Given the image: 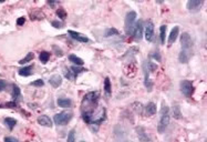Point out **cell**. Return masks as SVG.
<instances>
[{
	"label": "cell",
	"mask_w": 207,
	"mask_h": 142,
	"mask_svg": "<svg viewBox=\"0 0 207 142\" xmlns=\"http://www.w3.org/2000/svg\"><path fill=\"white\" fill-rule=\"evenodd\" d=\"M99 99H100V93L97 91L89 92L83 98L81 103V115L83 120L88 124L98 126L106 119L105 109L101 106L100 110H98Z\"/></svg>",
	"instance_id": "1"
},
{
	"label": "cell",
	"mask_w": 207,
	"mask_h": 142,
	"mask_svg": "<svg viewBox=\"0 0 207 142\" xmlns=\"http://www.w3.org/2000/svg\"><path fill=\"white\" fill-rule=\"evenodd\" d=\"M161 120L158 122V126H157V131L158 133H163L166 128H167L168 123H169V110H168V106H163L161 108Z\"/></svg>",
	"instance_id": "2"
},
{
	"label": "cell",
	"mask_w": 207,
	"mask_h": 142,
	"mask_svg": "<svg viewBox=\"0 0 207 142\" xmlns=\"http://www.w3.org/2000/svg\"><path fill=\"white\" fill-rule=\"evenodd\" d=\"M135 20H136V12L135 11H130L126 15V17H125V32H126V35L131 36L133 33Z\"/></svg>",
	"instance_id": "3"
},
{
	"label": "cell",
	"mask_w": 207,
	"mask_h": 142,
	"mask_svg": "<svg viewBox=\"0 0 207 142\" xmlns=\"http://www.w3.org/2000/svg\"><path fill=\"white\" fill-rule=\"evenodd\" d=\"M71 119H72V113L68 112V111H64V112L55 115L53 120H55V124H58V126H66V124L70 122Z\"/></svg>",
	"instance_id": "4"
},
{
	"label": "cell",
	"mask_w": 207,
	"mask_h": 142,
	"mask_svg": "<svg viewBox=\"0 0 207 142\" xmlns=\"http://www.w3.org/2000/svg\"><path fill=\"white\" fill-rule=\"evenodd\" d=\"M194 86H193V83L192 81L189 80H184L180 82V91H182V93H183L186 98H191L193 93H194Z\"/></svg>",
	"instance_id": "5"
},
{
	"label": "cell",
	"mask_w": 207,
	"mask_h": 142,
	"mask_svg": "<svg viewBox=\"0 0 207 142\" xmlns=\"http://www.w3.org/2000/svg\"><path fill=\"white\" fill-rule=\"evenodd\" d=\"M193 39L189 36V33L187 32H184L183 35L180 36V44H182V48L184 50H189L192 47H193Z\"/></svg>",
	"instance_id": "6"
},
{
	"label": "cell",
	"mask_w": 207,
	"mask_h": 142,
	"mask_svg": "<svg viewBox=\"0 0 207 142\" xmlns=\"http://www.w3.org/2000/svg\"><path fill=\"white\" fill-rule=\"evenodd\" d=\"M132 35L135 40H140L142 38V36H143V21L142 20H138L135 24Z\"/></svg>",
	"instance_id": "7"
},
{
	"label": "cell",
	"mask_w": 207,
	"mask_h": 142,
	"mask_svg": "<svg viewBox=\"0 0 207 142\" xmlns=\"http://www.w3.org/2000/svg\"><path fill=\"white\" fill-rule=\"evenodd\" d=\"M154 38V24L152 21H147L146 22V27H145V39L147 41H152Z\"/></svg>",
	"instance_id": "8"
},
{
	"label": "cell",
	"mask_w": 207,
	"mask_h": 142,
	"mask_svg": "<svg viewBox=\"0 0 207 142\" xmlns=\"http://www.w3.org/2000/svg\"><path fill=\"white\" fill-rule=\"evenodd\" d=\"M68 35H70L72 39L80 41V42H89V38H86L85 36L80 33V32L73 31V30H68Z\"/></svg>",
	"instance_id": "9"
},
{
	"label": "cell",
	"mask_w": 207,
	"mask_h": 142,
	"mask_svg": "<svg viewBox=\"0 0 207 142\" xmlns=\"http://www.w3.org/2000/svg\"><path fill=\"white\" fill-rule=\"evenodd\" d=\"M136 132H137V137H138V139H140L142 142H150V137L147 135V133H146V131H145L144 128L137 126Z\"/></svg>",
	"instance_id": "10"
},
{
	"label": "cell",
	"mask_w": 207,
	"mask_h": 142,
	"mask_svg": "<svg viewBox=\"0 0 207 142\" xmlns=\"http://www.w3.org/2000/svg\"><path fill=\"white\" fill-rule=\"evenodd\" d=\"M204 2L202 0H189L187 2V8L188 10H191V11H194V10H198L200 7H202V4Z\"/></svg>",
	"instance_id": "11"
},
{
	"label": "cell",
	"mask_w": 207,
	"mask_h": 142,
	"mask_svg": "<svg viewBox=\"0 0 207 142\" xmlns=\"http://www.w3.org/2000/svg\"><path fill=\"white\" fill-rule=\"evenodd\" d=\"M178 32H180V28L178 27H174L172 29V31L169 32V36H168V46H172L175 40L177 39V36H178Z\"/></svg>",
	"instance_id": "12"
},
{
	"label": "cell",
	"mask_w": 207,
	"mask_h": 142,
	"mask_svg": "<svg viewBox=\"0 0 207 142\" xmlns=\"http://www.w3.org/2000/svg\"><path fill=\"white\" fill-rule=\"evenodd\" d=\"M38 123L42 126H48V128H51V126H52V121H51V119L46 115H40L39 118H38Z\"/></svg>",
	"instance_id": "13"
},
{
	"label": "cell",
	"mask_w": 207,
	"mask_h": 142,
	"mask_svg": "<svg viewBox=\"0 0 207 142\" xmlns=\"http://www.w3.org/2000/svg\"><path fill=\"white\" fill-rule=\"evenodd\" d=\"M49 82H50V84L53 88H59L60 86H61V83H62V78H61L59 75H53L50 78Z\"/></svg>",
	"instance_id": "14"
},
{
	"label": "cell",
	"mask_w": 207,
	"mask_h": 142,
	"mask_svg": "<svg viewBox=\"0 0 207 142\" xmlns=\"http://www.w3.org/2000/svg\"><path fill=\"white\" fill-rule=\"evenodd\" d=\"M32 69H33V66H27V67H24L18 70V73L22 77H29V75H32Z\"/></svg>",
	"instance_id": "15"
},
{
	"label": "cell",
	"mask_w": 207,
	"mask_h": 142,
	"mask_svg": "<svg viewBox=\"0 0 207 142\" xmlns=\"http://www.w3.org/2000/svg\"><path fill=\"white\" fill-rule=\"evenodd\" d=\"M145 111H146V115H155L157 111L156 104L154 102H149L147 103V106H145Z\"/></svg>",
	"instance_id": "16"
},
{
	"label": "cell",
	"mask_w": 207,
	"mask_h": 142,
	"mask_svg": "<svg viewBox=\"0 0 207 142\" xmlns=\"http://www.w3.org/2000/svg\"><path fill=\"white\" fill-rule=\"evenodd\" d=\"M189 59V51L188 50H182L178 55V60H180V63H186Z\"/></svg>",
	"instance_id": "17"
},
{
	"label": "cell",
	"mask_w": 207,
	"mask_h": 142,
	"mask_svg": "<svg viewBox=\"0 0 207 142\" xmlns=\"http://www.w3.org/2000/svg\"><path fill=\"white\" fill-rule=\"evenodd\" d=\"M57 103H58V106H61V108H69V106H71V104H72L70 99H66V98L58 99Z\"/></svg>",
	"instance_id": "18"
},
{
	"label": "cell",
	"mask_w": 207,
	"mask_h": 142,
	"mask_svg": "<svg viewBox=\"0 0 207 142\" xmlns=\"http://www.w3.org/2000/svg\"><path fill=\"white\" fill-rule=\"evenodd\" d=\"M4 124H6V126L8 128L9 130H12L15 126H16L17 124V120L16 119H13V118H6L4 119Z\"/></svg>",
	"instance_id": "19"
},
{
	"label": "cell",
	"mask_w": 207,
	"mask_h": 142,
	"mask_svg": "<svg viewBox=\"0 0 207 142\" xmlns=\"http://www.w3.org/2000/svg\"><path fill=\"white\" fill-rule=\"evenodd\" d=\"M111 90H112L111 81H110L109 78H105V79H104V91H105V95H108V97L111 95Z\"/></svg>",
	"instance_id": "20"
},
{
	"label": "cell",
	"mask_w": 207,
	"mask_h": 142,
	"mask_svg": "<svg viewBox=\"0 0 207 142\" xmlns=\"http://www.w3.org/2000/svg\"><path fill=\"white\" fill-rule=\"evenodd\" d=\"M69 60H70L71 62L74 63V64H77V66H82L83 63H84L81 58H79V57H77V55H69Z\"/></svg>",
	"instance_id": "21"
},
{
	"label": "cell",
	"mask_w": 207,
	"mask_h": 142,
	"mask_svg": "<svg viewBox=\"0 0 207 142\" xmlns=\"http://www.w3.org/2000/svg\"><path fill=\"white\" fill-rule=\"evenodd\" d=\"M39 59L42 63H47L50 59V53L48 51H42L39 55Z\"/></svg>",
	"instance_id": "22"
},
{
	"label": "cell",
	"mask_w": 207,
	"mask_h": 142,
	"mask_svg": "<svg viewBox=\"0 0 207 142\" xmlns=\"http://www.w3.org/2000/svg\"><path fill=\"white\" fill-rule=\"evenodd\" d=\"M160 38H161V42L165 44V38H166V26L165 24H163L160 28Z\"/></svg>",
	"instance_id": "23"
},
{
	"label": "cell",
	"mask_w": 207,
	"mask_h": 142,
	"mask_svg": "<svg viewBox=\"0 0 207 142\" xmlns=\"http://www.w3.org/2000/svg\"><path fill=\"white\" fill-rule=\"evenodd\" d=\"M12 97L15 100L20 97V88L17 84H12Z\"/></svg>",
	"instance_id": "24"
},
{
	"label": "cell",
	"mask_w": 207,
	"mask_h": 142,
	"mask_svg": "<svg viewBox=\"0 0 207 142\" xmlns=\"http://www.w3.org/2000/svg\"><path fill=\"white\" fill-rule=\"evenodd\" d=\"M33 58H35V55H33L32 52H29V53H28V55L24 57V59L20 60L19 63H20V64H24V63H26V62H29V61H30V60H32Z\"/></svg>",
	"instance_id": "25"
},
{
	"label": "cell",
	"mask_w": 207,
	"mask_h": 142,
	"mask_svg": "<svg viewBox=\"0 0 207 142\" xmlns=\"http://www.w3.org/2000/svg\"><path fill=\"white\" fill-rule=\"evenodd\" d=\"M173 112H174V117H175L176 119L182 118V112H180V106H174V108H173Z\"/></svg>",
	"instance_id": "26"
},
{
	"label": "cell",
	"mask_w": 207,
	"mask_h": 142,
	"mask_svg": "<svg viewBox=\"0 0 207 142\" xmlns=\"http://www.w3.org/2000/svg\"><path fill=\"white\" fill-rule=\"evenodd\" d=\"M57 16H58L59 18H61V19H66V10H64L63 8H59L58 10H57Z\"/></svg>",
	"instance_id": "27"
},
{
	"label": "cell",
	"mask_w": 207,
	"mask_h": 142,
	"mask_svg": "<svg viewBox=\"0 0 207 142\" xmlns=\"http://www.w3.org/2000/svg\"><path fill=\"white\" fill-rule=\"evenodd\" d=\"M119 35V31H117L115 28H109L108 31L105 32V37H111V36H115Z\"/></svg>",
	"instance_id": "28"
},
{
	"label": "cell",
	"mask_w": 207,
	"mask_h": 142,
	"mask_svg": "<svg viewBox=\"0 0 207 142\" xmlns=\"http://www.w3.org/2000/svg\"><path fill=\"white\" fill-rule=\"evenodd\" d=\"M70 70L72 71V73L77 77V75L80 73V72H82V71H85V69H83V68H80V67H71Z\"/></svg>",
	"instance_id": "29"
},
{
	"label": "cell",
	"mask_w": 207,
	"mask_h": 142,
	"mask_svg": "<svg viewBox=\"0 0 207 142\" xmlns=\"http://www.w3.org/2000/svg\"><path fill=\"white\" fill-rule=\"evenodd\" d=\"M75 131L71 130L68 134V142H75Z\"/></svg>",
	"instance_id": "30"
},
{
	"label": "cell",
	"mask_w": 207,
	"mask_h": 142,
	"mask_svg": "<svg viewBox=\"0 0 207 142\" xmlns=\"http://www.w3.org/2000/svg\"><path fill=\"white\" fill-rule=\"evenodd\" d=\"M147 67H149V69H147V68H146V69H147V71H149V72H153V71H155L157 69V66L155 64V63H153V62L147 63Z\"/></svg>",
	"instance_id": "31"
},
{
	"label": "cell",
	"mask_w": 207,
	"mask_h": 142,
	"mask_svg": "<svg viewBox=\"0 0 207 142\" xmlns=\"http://www.w3.org/2000/svg\"><path fill=\"white\" fill-rule=\"evenodd\" d=\"M43 84H44V82L42 79H38L31 82V86H35V87H43Z\"/></svg>",
	"instance_id": "32"
},
{
	"label": "cell",
	"mask_w": 207,
	"mask_h": 142,
	"mask_svg": "<svg viewBox=\"0 0 207 142\" xmlns=\"http://www.w3.org/2000/svg\"><path fill=\"white\" fill-rule=\"evenodd\" d=\"M51 24H52V27L57 28V29H59V28H62V22H59V21H52V22H51Z\"/></svg>",
	"instance_id": "33"
},
{
	"label": "cell",
	"mask_w": 207,
	"mask_h": 142,
	"mask_svg": "<svg viewBox=\"0 0 207 142\" xmlns=\"http://www.w3.org/2000/svg\"><path fill=\"white\" fill-rule=\"evenodd\" d=\"M4 142H19L18 139L13 138V137H6L4 138Z\"/></svg>",
	"instance_id": "34"
},
{
	"label": "cell",
	"mask_w": 207,
	"mask_h": 142,
	"mask_svg": "<svg viewBox=\"0 0 207 142\" xmlns=\"http://www.w3.org/2000/svg\"><path fill=\"white\" fill-rule=\"evenodd\" d=\"M24 22H26V18H24V17H20V18H18V20H17V24H18V26H22V24H24Z\"/></svg>",
	"instance_id": "35"
},
{
	"label": "cell",
	"mask_w": 207,
	"mask_h": 142,
	"mask_svg": "<svg viewBox=\"0 0 207 142\" xmlns=\"http://www.w3.org/2000/svg\"><path fill=\"white\" fill-rule=\"evenodd\" d=\"M6 86H7V83H6V81L4 80H1L0 79V91H2L6 88Z\"/></svg>",
	"instance_id": "36"
},
{
	"label": "cell",
	"mask_w": 207,
	"mask_h": 142,
	"mask_svg": "<svg viewBox=\"0 0 207 142\" xmlns=\"http://www.w3.org/2000/svg\"><path fill=\"white\" fill-rule=\"evenodd\" d=\"M53 50H55V51H57V55H58V57H61V55H63L62 50H60V49H59L58 47H55V46H53Z\"/></svg>",
	"instance_id": "37"
},
{
	"label": "cell",
	"mask_w": 207,
	"mask_h": 142,
	"mask_svg": "<svg viewBox=\"0 0 207 142\" xmlns=\"http://www.w3.org/2000/svg\"><path fill=\"white\" fill-rule=\"evenodd\" d=\"M151 57H152V58H155L157 61H161V55H158V52H154V53H152Z\"/></svg>",
	"instance_id": "38"
},
{
	"label": "cell",
	"mask_w": 207,
	"mask_h": 142,
	"mask_svg": "<svg viewBox=\"0 0 207 142\" xmlns=\"http://www.w3.org/2000/svg\"><path fill=\"white\" fill-rule=\"evenodd\" d=\"M80 142H85V141H80Z\"/></svg>",
	"instance_id": "39"
}]
</instances>
